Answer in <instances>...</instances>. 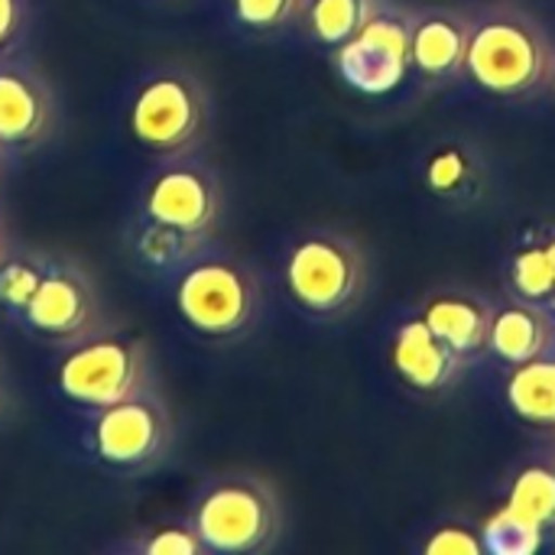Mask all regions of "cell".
I'll list each match as a JSON object with an SVG mask.
<instances>
[{"label":"cell","mask_w":555,"mask_h":555,"mask_svg":"<svg viewBox=\"0 0 555 555\" xmlns=\"http://www.w3.org/2000/svg\"><path fill=\"white\" fill-rule=\"evenodd\" d=\"M211 120V94L185 65H156L143 72L124 101V127L130 140L156 156L195 153Z\"/></svg>","instance_id":"cell-1"},{"label":"cell","mask_w":555,"mask_h":555,"mask_svg":"<svg viewBox=\"0 0 555 555\" xmlns=\"http://www.w3.org/2000/svg\"><path fill=\"white\" fill-rule=\"evenodd\" d=\"M150 390H156L153 351L146 338L124 328L101 325L65 348L55 364V393L81 413H94Z\"/></svg>","instance_id":"cell-2"},{"label":"cell","mask_w":555,"mask_h":555,"mask_svg":"<svg viewBox=\"0 0 555 555\" xmlns=\"http://www.w3.org/2000/svg\"><path fill=\"white\" fill-rule=\"evenodd\" d=\"M172 306L198 338L231 341L257 322L260 280L244 260L205 247L172 276Z\"/></svg>","instance_id":"cell-3"},{"label":"cell","mask_w":555,"mask_h":555,"mask_svg":"<svg viewBox=\"0 0 555 555\" xmlns=\"http://www.w3.org/2000/svg\"><path fill=\"white\" fill-rule=\"evenodd\" d=\"M189 520L205 550L218 555L263 553L276 543L283 511L276 491L250 472H224L192 494Z\"/></svg>","instance_id":"cell-4"},{"label":"cell","mask_w":555,"mask_h":555,"mask_svg":"<svg viewBox=\"0 0 555 555\" xmlns=\"http://www.w3.org/2000/svg\"><path fill=\"white\" fill-rule=\"evenodd\" d=\"M176 442V423L159 390L88 413L85 446L91 459L117 478H143L156 472Z\"/></svg>","instance_id":"cell-5"},{"label":"cell","mask_w":555,"mask_h":555,"mask_svg":"<svg viewBox=\"0 0 555 555\" xmlns=\"http://www.w3.org/2000/svg\"><path fill=\"white\" fill-rule=\"evenodd\" d=\"M553 65V49L543 26L517 10H498L472 23L465 72L491 94H527Z\"/></svg>","instance_id":"cell-6"},{"label":"cell","mask_w":555,"mask_h":555,"mask_svg":"<svg viewBox=\"0 0 555 555\" xmlns=\"http://www.w3.org/2000/svg\"><path fill=\"white\" fill-rule=\"evenodd\" d=\"M221 211H224V195H221L218 172L205 159L182 153V156L159 159L146 172V179L137 189L133 215L163 224L169 231L211 241Z\"/></svg>","instance_id":"cell-7"},{"label":"cell","mask_w":555,"mask_h":555,"mask_svg":"<svg viewBox=\"0 0 555 555\" xmlns=\"http://www.w3.org/2000/svg\"><path fill=\"white\" fill-rule=\"evenodd\" d=\"M283 280L306 312L335 315L364 289V254L351 237L315 231L289 247Z\"/></svg>","instance_id":"cell-8"},{"label":"cell","mask_w":555,"mask_h":555,"mask_svg":"<svg viewBox=\"0 0 555 555\" xmlns=\"http://www.w3.org/2000/svg\"><path fill=\"white\" fill-rule=\"evenodd\" d=\"M26 335L49 348H72L75 341L98 332L101 322V293L94 276L81 260L68 254H49L39 289L33 293L26 312L16 322Z\"/></svg>","instance_id":"cell-9"},{"label":"cell","mask_w":555,"mask_h":555,"mask_svg":"<svg viewBox=\"0 0 555 555\" xmlns=\"http://www.w3.org/2000/svg\"><path fill=\"white\" fill-rule=\"evenodd\" d=\"M335 68L361 94L380 98L397 91L413 68V16L374 10L351 39L335 46Z\"/></svg>","instance_id":"cell-10"},{"label":"cell","mask_w":555,"mask_h":555,"mask_svg":"<svg viewBox=\"0 0 555 555\" xmlns=\"http://www.w3.org/2000/svg\"><path fill=\"white\" fill-rule=\"evenodd\" d=\"M59 94L49 75L23 52L0 55V150L29 156L59 133Z\"/></svg>","instance_id":"cell-11"},{"label":"cell","mask_w":555,"mask_h":555,"mask_svg":"<svg viewBox=\"0 0 555 555\" xmlns=\"http://www.w3.org/2000/svg\"><path fill=\"white\" fill-rule=\"evenodd\" d=\"M393 367L416 390H442L455 380L462 354H455L423 319H413L393 338Z\"/></svg>","instance_id":"cell-12"},{"label":"cell","mask_w":555,"mask_h":555,"mask_svg":"<svg viewBox=\"0 0 555 555\" xmlns=\"http://www.w3.org/2000/svg\"><path fill=\"white\" fill-rule=\"evenodd\" d=\"M472 20L455 10H426L413 16V65L429 78H449L465 68Z\"/></svg>","instance_id":"cell-13"},{"label":"cell","mask_w":555,"mask_h":555,"mask_svg":"<svg viewBox=\"0 0 555 555\" xmlns=\"http://www.w3.org/2000/svg\"><path fill=\"white\" fill-rule=\"evenodd\" d=\"M491 319H494V312L488 309V302L465 296V293L433 296L423 309V322L462 358L488 348Z\"/></svg>","instance_id":"cell-14"},{"label":"cell","mask_w":555,"mask_h":555,"mask_svg":"<svg viewBox=\"0 0 555 555\" xmlns=\"http://www.w3.org/2000/svg\"><path fill=\"white\" fill-rule=\"evenodd\" d=\"M550 341H553V325H550V315L537 302L507 306L494 312L491 319L488 348L507 364H524V361L546 354Z\"/></svg>","instance_id":"cell-15"},{"label":"cell","mask_w":555,"mask_h":555,"mask_svg":"<svg viewBox=\"0 0 555 555\" xmlns=\"http://www.w3.org/2000/svg\"><path fill=\"white\" fill-rule=\"evenodd\" d=\"M127 247L143 270H153L159 276H166V273L176 276L195 254H202L208 247V241L169 231L163 224H153L140 215H133V221L127 224Z\"/></svg>","instance_id":"cell-16"},{"label":"cell","mask_w":555,"mask_h":555,"mask_svg":"<svg viewBox=\"0 0 555 555\" xmlns=\"http://www.w3.org/2000/svg\"><path fill=\"white\" fill-rule=\"evenodd\" d=\"M507 403L530 426H555V358L514 364L507 377Z\"/></svg>","instance_id":"cell-17"},{"label":"cell","mask_w":555,"mask_h":555,"mask_svg":"<svg viewBox=\"0 0 555 555\" xmlns=\"http://www.w3.org/2000/svg\"><path fill=\"white\" fill-rule=\"evenodd\" d=\"M104 553L114 555H205V543L195 533L192 520H153L146 527H133L120 540L107 543Z\"/></svg>","instance_id":"cell-18"},{"label":"cell","mask_w":555,"mask_h":555,"mask_svg":"<svg viewBox=\"0 0 555 555\" xmlns=\"http://www.w3.org/2000/svg\"><path fill=\"white\" fill-rule=\"evenodd\" d=\"M46 267L49 254L36 247H10V254L0 260V312L10 322H20V315L26 312Z\"/></svg>","instance_id":"cell-19"},{"label":"cell","mask_w":555,"mask_h":555,"mask_svg":"<svg viewBox=\"0 0 555 555\" xmlns=\"http://www.w3.org/2000/svg\"><path fill=\"white\" fill-rule=\"evenodd\" d=\"M377 10V0H306L302 20L315 42L341 46L351 39Z\"/></svg>","instance_id":"cell-20"},{"label":"cell","mask_w":555,"mask_h":555,"mask_svg":"<svg viewBox=\"0 0 555 555\" xmlns=\"http://www.w3.org/2000/svg\"><path fill=\"white\" fill-rule=\"evenodd\" d=\"M507 507L520 517L540 524L543 530L555 527V465L524 468L507 494Z\"/></svg>","instance_id":"cell-21"},{"label":"cell","mask_w":555,"mask_h":555,"mask_svg":"<svg viewBox=\"0 0 555 555\" xmlns=\"http://www.w3.org/2000/svg\"><path fill=\"white\" fill-rule=\"evenodd\" d=\"M543 533L546 530L540 524L520 517L511 507L491 514L488 524L481 527L485 550L491 555H537L543 550Z\"/></svg>","instance_id":"cell-22"},{"label":"cell","mask_w":555,"mask_h":555,"mask_svg":"<svg viewBox=\"0 0 555 555\" xmlns=\"http://www.w3.org/2000/svg\"><path fill=\"white\" fill-rule=\"evenodd\" d=\"M511 280H514V289L520 293L524 302H553L555 299V267L550 260V250L546 244H530L524 247L514 263H511Z\"/></svg>","instance_id":"cell-23"},{"label":"cell","mask_w":555,"mask_h":555,"mask_svg":"<svg viewBox=\"0 0 555 555\" xmlns=\"http://www.w3.org/2000/svg\"><path fill=\"white\" fill-rule=\"evenodd\" d=\"M472 179H475V159L459 143L439 146L426 163V182L439 195H449V198L462 195L472 185Z\"/></svg>","instance_id":"cell-24"},{"label":"cell","mask_w":555,"mask_h":555,"mask_svg":"<svg viewBox=\"0 0 555 555\" xmlns=\"http://www.w3.org/2000/svg\"><path fill=\"white\" fill-rule=\"evenodd\" d=\"M306 0H228L231 20L247 33H276L302 16Z\"/></svg>","instance_id":"cell-25"},{"label":"cell","mask_w":555,"mask_h":555,"mask_svg":"<svg viewBox=\"0 0 555 555\" xmlns=\"http://www.w3.org/2000/svg\"><path fill=\"white\" fill-rule=\"evenodd\" d=\"M423 550L429 555H481L485 550V540L481 533H475L472 527H462V524H446L439 527L426 543Z\"/></svg>","instance_id":"cell-26"},{"label":"cell","mask_w":555,"mask_h":555,"mask_svg":"<svg viewBox=\"0 0 555 555\" xmlns=\"http://www.w3.org/2000/svg\"><path fill=\"white\" fill-rule=\"evenodd\" d=\"M33 23V0H0V55L23 49Z\"/></svg>","instance_id":"cell-27"},{"label":"cell","mask_w":555,"mask_h":555,"mask_svg":"<svg viewBox=\"0 0 555 555\" xmlns=\"http://www.w3.org/2000/svg\"><path fill=\"white\" fill-rule=\"evenodd\" d=\"M10 247H13V244H10V231H7V218H3V208H0V260H3L7 254H10Z\"/></svg>","instance_id":"cell-28"},{"label":"cell","mask_w":555,"mask_h":555,"mask_svg":"<svg viewBox=\"0 0 555 555\" xmlns=\"http://www.w3.org/2000/svg\"><path fill=\"white\" fill-rule=\"evenodd\" d=\"M7 410V384H3V374H0V416Z\"/></svg>","instance_id":"cell-29"},{"label":"cell","mask_w":555,"mask_h":555,"mask_svg":"<svg viewBox=\"0 0 555 555\" xmlns=\"http://www.w3.org/2000/svg\"><path fill=\"white\" fill-rule=\"evenodd\" d=\"M546 250H550V260H553V267H555V237L546 241Z\"/></svg>","instance_id":"cell-30"},{"label":"cell","mask_w":555,"mask_h":555,"mask_svg":"<svg viewBox=\"0 0 555 555\" xmlns=\"http://www.w3.org/2000/svg\"><path fill=\"white\" fill-rule=\"evenodd\" d=\"M7 159H10V156H7V153L0 150V172H3V163H7Z\"/></svg>","instance_id":"cell-31"}]
</instances>
